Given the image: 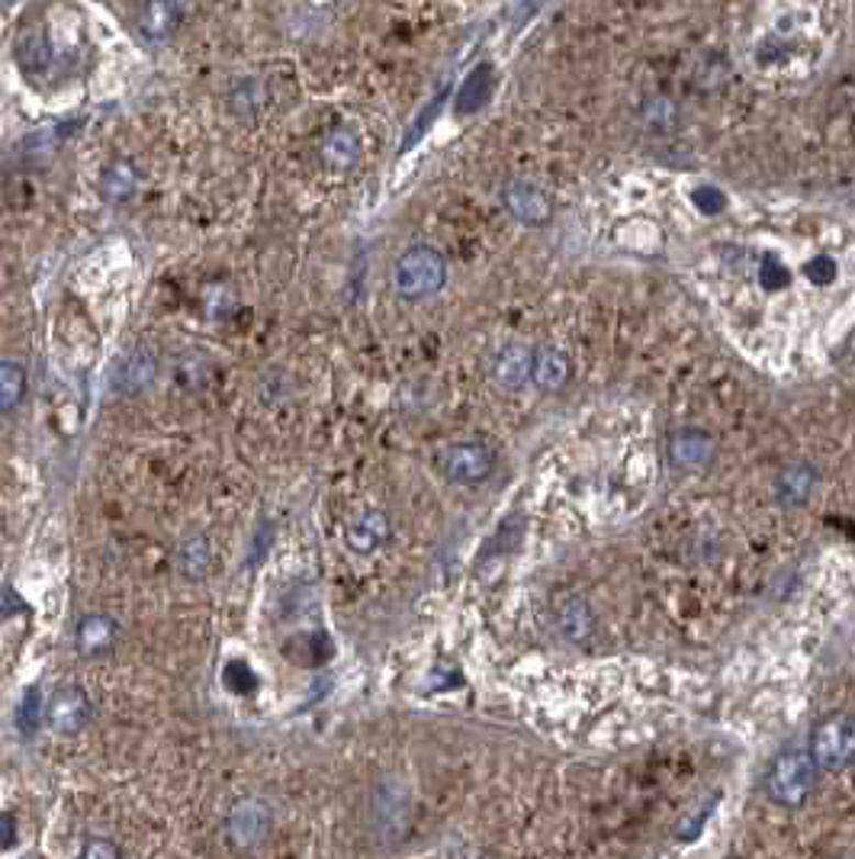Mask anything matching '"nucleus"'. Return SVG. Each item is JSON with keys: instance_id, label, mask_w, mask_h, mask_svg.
<instances>
[{"instance_id": "nucleus-21", "label": "nucleus", "mask_w": 855, "mask_h": 859, "mask_svg": "<svg viewBox=\"0 0 855 859\" xmlns=\"http://www.w3.org/2000/svg\"><path fill=\"white\" fill-rule=\"evenodd\" d=\"M26 389V371L13 361H0V412H10Z\"/></svg>"}, {"instance_id": "nucleus-2", "label": "nucleus", "mask_w": 855, "mask_h": 859, "mask_svg": "<svg viewBox=\"0 0 855 859\" xmlns=\"http://www.w3.org/2000/svg\"><path fill=\"white\" fill-rule=\"evenodd\" d=\"M447 284V261L431 245H412L392 267V287L406 300H428Z\"/></svg>"}, {"instance_id": "nucleus-5", "label": "nucleus", "mask_w": 855, "mask_h": 859, "mask_svg": "<svg viewBox=\"0 0 855 859\" xmlns=\"http://www.w3.org/2000/svg\"><path fill=\"white\" fill-rule=\"evenodd\" d=\"M496 471V454L482 441H457L441 454V473L457 486L486 483Z\"/></svg>"}, {"instance_id": "nucleus-17", "label": "nucleus", "mask_w": 855, "mask_h": 859, "mask_svg": "<svg viewBox=\"0 0 855 859\" xmlns=\"http://www.w3.org/2000/svg\"><path fill=\"white\" fill-rule=\"evenodd\" d=\"M489 97H492V68L479 65V68H473L470 75H467V81H464L460 93H457V113L467 117L473 110H479Z\"/></svg>"}, {"instance_id": "nucleus-7", "label": "nucleus", "mask_w": 855, "mask_h": 859, "mask_svg": "<svg viewBox=\"0 0 855 859\" xmlns=\"http://www.w3.org/2000/svg\"><path fill=\"white\" fill-rule=\"evenodd\" d=\"M389 538H392V525L380 509H367V513L354 516L344 528V544L360 558L377 554L380 548L389 544Z\"/></svg>"}, {"instance_id": "nucleus-8", "label": "nucleus", "mask_w": 855, "mask_h": 859, "mask_svg": "<svg viewBox=\"0 0 855 859\" xmlns=\"http://www.w3.org/2000/svg\"><path fill=\"white\" fill-rule=\"evenodd\" d=\"M666 454L679 471H704L714 461V438L701 429L676 431L666 444Z\"/></svg>"}, {"instance_id": "nucleus-3", "label": "nucleus", "mask_w": 855, "mask_h": 859, "mask_svg": "<svg viewBox=\"0 0 855 859\" xmlns=\"http://www.w3.org/2000/svg\"><path fill=\"white\" fill-rule=\"evenodd\" d=\"M853 718L846 712H833L823 722H817V728L811 734V747H808L817 773H843L853 763Z\"/></svg>"}, {"instance_id": "nucleus-15", "label": "nucleus", "mask_w": 855, "mask_h": 859, "mask_svg": "<svg viewBox=\"0 0 855 859\" xmlns=\"http://www.w3.org/2000/svg\"><path fill=\"white\" fill-rule=\"evenodd\" d=\"M531 357H534L531 348H521V344L506 348V351L499 354V361H496V381L509 389L524 387L528 377H531Z\"/></svg>"}, {"instance_id": "nucleus-24", "label": "nucleus", "mask_w": 855, "mask_h": 859, "mask_svg": "<svg viewBox=\"0 0 855 859\" xmlns=\"http://www.w3.org/2000/svg\"><path fill=\"white\" fill-rule=\"evenodd\" d=\"M23 68L26 71H33V75H40L48 68V62H52V52H48V45H45L43 36H33L30 43L23 45Z\"/></svg>"}, {"instance_id": "nucleus-1", "label": "nucleus", "mask_w": 855, "mask_h": 859, "mask_svg": "<svg viewBox=\"0 0 855 859\" xmlns=\"http://www.w3.org/2000/svg\"><path fill=\"white\" fill-rule=\"evenodd\" d=\"M813 785H817V767L808 750L791 747L771 760L769 773H766V795L771 805L798 812L811 802Z\"/></svg>"}, {"instance_id": "nucleus-23", "label": "nucleus", "mask_w": 855, "mask_h": 859, "mask_svg": "<svg viewBox=\"0 0 855 859\" xmlns=\"http://www.w3.org/2000/svg\"><path fill=\"white\" fill-rule=\"evenodd\" d=\"M40 722H43V698H40V689L30 686L23 692L20 708H16V728L23 734H36Z\"/></svg>"}, {"instance_id": "nucleus-25", "label": "nucleus", "mask_w": 855, "mask_h": 859, "mask_svg": "<svg viewBox=\"0 0 855 859\" xmlns=\"http://www.w3.org/2000/svg\"><path fill=\"white\" fill-rule=\"evenodd\" d=\"M836 274H840L836 261L826 258V255H820V258H813L811 264H808V280H811V284H820V287L836 284Z\"/></svg>"}, {"instance_id": "nucleus-16", "label": "nucleus", "mask_w": 855, "mask_h": 859, "mask_svg": "<svg viewBox=\"0 0 855 859\" xmlns=\"http://www.w3.org/2000/svg\"><path fill=\"white\" fill-rule=\"evenodd\" d=\"M210 566H213V544H210L203 535H197V538H190V541L180 544V551H177V570H180L187 580H203Z\"/></svg>"}, {"instance_id": "nucleus-14", "label": "nucleus", "mask_w": 855, "mask_h": 859, "mask_svg": "<svg viewBox=\"0 0 855 859\" xmlns=\"http://www.w3.org/2000/svg\"><path fill=\"white\" fill-rule=\"evenodd\" d=\"M180 0H148L142 10V33L148 40H168L174 30L180 26Z\"/></svg>"}, {"instance_id": "nucleus-12", "label": "nucleus", "mask_w": 855, "mask_h": 859, "mask_svg": "<svg viewBox=\"0 0 855 859\" xmlns=\"http://www.w3.org/2000/svg\"><path fill=\"white\" fill-rule=\"evenodd\" d=\"M556 621H559V635L569 645H586L596 635V612L582 596H569L559 602Z\"/></svg>"}, {"instance_id": "nucleus-27", "label": "nucleus", "mask_w": 855, "mask_h": 859, "mask_svg": "<svg viewBox=\"0 0 855 859\" xmlns=\"http://www.w3.org/2000/svg\"><path fill=\"white\" fill-rule=\"evenodd\" d=\"M13 840H16V821H13V815L0 812V850H10Z\"/></svg>"}, {"instance_id": "nucleus-6", "label": "nucleus", "mask_w": 855, "mask_h": 859, "mask_svg": "<svg viewBox=\"0 0 855 859\" xmlns=\"http://www.w3.org/2000/svg\"><path fill=\"white\" fill-rule=\"evenodd\" d=\"M45 718L52 730L71 737L90 722V698L81 686H58L45 705Z\"/></svg>"}, {"instance_id": "nucleus-26", "label": "nucleus", "mask_w": 855, "mask_h": 859, "mask_svg": "<svg viewBox=\"0 0 855 859\" xmlns=\"http://www.w3.org/2000/svg\"><path fill=\"white\" fill-rule=\"evenodd\" d=\"M78 859H123V850L107 837H93V840H87Z\"/></svg>"}, {"instance_id": "nucleus-28", "label": "nucleus", "mask_w": 855, "mask_h": 859, "mask_svg": "<svg viewBox=\"0 0 855 859\" xmlns=\"http://www.w3.org/2000/svg\"><path fill=\"white\" fill-rule=\"evenodd\" d=\"M270 541H274V528L270 525H264V538H257L255 541V558H252V566H257L264 554H267V548H270Z\"/></svg>"}, {"instance_id": "nucleus-13", "label": "nucleus", "mask_w": 855, "mask_h": 859, "mask_svg": "<svg viewBox=\"0 0 855 859\" xmlns=\"http://www.w3.org/2000/svg\"><path fill=\"white\" fill-rule=\"evenodd\" d=\"M531 381L541 389H559L569 381V361L559 348H537L531 357Z\"/></svg>"}, {"instance_id": "nucleus-22", "label": "nucleus", "mask_w": 855, "mask_h": 859, "mask_svg": "<svg viewBox=\"0 0 855 859\" xmlns=\"http://www.w3.org/2000/svg\"><path fill=\"white\" fill-rule=\"evenodd\" d=\"M132 194H135V172L129 162H116L103 177V197L110 203H123Z\"/></svg>"}, {"instance_id": "nucleus-18", "label": "nucleus", "mask_w": 855, "mask_h": 859, "mask_svg": "<svg viewBox=\"0 0 855 859\" xmlns=\"http://www.w3.org/2000/svg\"><path fill=\"white\" fill-rule=\"evenodd\" d=\"M332 647H329V638L315 628V631H297L287 645H284V653H287V660L290 663H300L306 667V653H312V667H319V663H325L332 653H329Z\"/></svg>"}, {"instance_id": "nucleus-20", "label": "nucleus", "mask_w": 855, "mask_h": 859, "mask_svg": "<svg viewBox=\"0 0 855 859\" xmlns=\"http://www.w3.org/2000/svg\"><path fill=\"white\" fill-rule=\"evenodd\" d=\"M155 361L145 354V351H138V354H132L126 364H123V371H120V389H126V393H138V389H145L152 381H155Z\"/></svg>"}, {"instance_id": "nucleus-11", "label": "nucleus", "mask_w": 855, "mask_h": 859, "mask_svg": "<svg viewBox=\"0 0 855 859\" xmlns=\"http://www.w3.org/2000/svg\"><path fill=\"white\" fill-rule=\"evenodd\" d=\"M116 638H120V621L97 612V615H87V618L78 621L75 647L85 657H97V653H107L110 647L116 645Z\"/></svg>"}, {"instance_id": "nucleus-19", "label": "nucleus", "mask_w": 855, "mask_h": 859, "mask_svg": "<svg viewBox=\"0 0 855 859\" xmlns=\"http://www.w3.org/2000/svg\"><path fill=\"white\" fill-rule=\"evenodd\" d=\"M322 155L329 165L335 168H354L360 162V139L351 130H335L329 132L325 145H322Z\"/></svg>"}, {"instance_id": "nucleus-9", "label": "nucleus", "mask_w": 855, "mask_h": 859, "mask_svg": "<svg viewBox=\"0 0 855 859\" xmlns=\"http://www.w3.org/2000/svg\"><path fill=\"white\" fill-rule=\"evenodd\" d=\"M506 207H509V213H512L518 222H524V225H544V222L554 216L551 197H547L541 187L528 184V180L509 184V190H506Z\"/></svg>"}, {"instance_id": "nucleus-4", "label": "nucleus", "mask_w": 855, "mask_h": 859, "mask_svg": "<svg viewBox=\"0 0 855 859\" xmlns=\"http://www.w3.org/2000/svg\"><path fill=\"white\" fill-rule=\"evenodd\" d=\"M274 830V808L270 802L257 799V795H248V799H238L232 808H229V817H225V834H229V844L235 850H257Z\"/></svg>"}, {"instance_id": "nucleus-10", "label": "nucleus", "mask_w": 855, "mask_h": 859, "mask_svg": "<svg viewBox=\"0 0 855 859\" xmlns=\"http://www.w3.org/2000/svg\"><path fill=\"white\" fill-rule=\"evenodd\" d=\"M820 486V473L811 464H791L778 473L775 480V499L788 509H801L817 496Z\"/></svg>"}]
</instances>
